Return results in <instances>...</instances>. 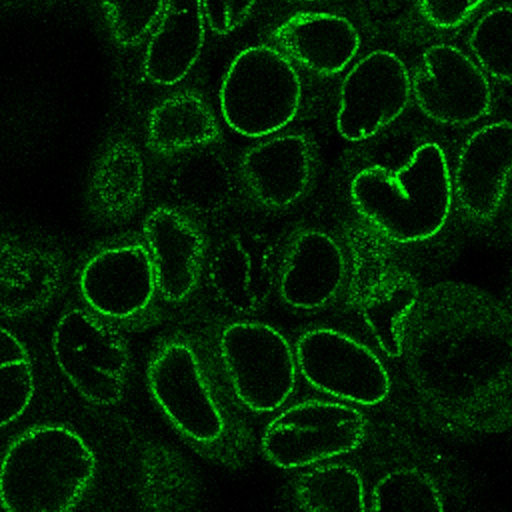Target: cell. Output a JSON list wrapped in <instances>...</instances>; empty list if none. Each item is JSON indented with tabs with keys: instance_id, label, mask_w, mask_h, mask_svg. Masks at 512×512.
Here are the masks:
<instances>
[{
	"instance_id": "obj_1",
	"label": "cell",
	"mask_w": 512,
	"mask_h": 512,
	"mask_svg": "<svg viewBox=\"0 0 512 512\" xmlns=\"http://www.w3.org/2000/svg\"><path fill=\"white\" fill-rule=\"evenodd\" d=\"M416 396L446 434L482 437L512 428V311L475 285L429 287L405 324Z\"/></svg>"
},
{
	"instance_id": "obj_26",
	"label": "cell",
	"mask_w": 512,
	"mask_h": 512,
	"mask_svg": "<svg viewBox=\"0 0 512 512\" xmlns=\"http://www.w3.org/2000/svg\"><path fill=\"white\" fill-rule=\"evenodd\" d=\"M1 423L2 427L19 419L30 405L35 379L26 346L11 331L1 332Z\"/></svg>"
},
{
	"instance_id": "obj_24",
	"label": "cell",
	"mask_w": 512,
	"mask_h": 512,
	"mask_svg": "<svg viewBox=\"0 0 512 512\" xmlns=\"http://www.w3.org/2000/svg\"><path fill=\"white\" fill-rule=\"evenodd\" d=\"M296 497L308 511L356 512L366 510L365 486L360 473L346 464H326L304 474Z\"/></svg>"
},
{
	"instance_id": "obj_30",
	"label": "cell",
	"mask_w": 512,
	"mask_h": 512,
	"mask_svg": "<svg viewBox=\"0 0 512 512\" xmlns=\"http://www.w3.org/2000/svg\"><path fill=\"white\" fill-rule=\"evenodd\" d=\"M210 30L227 35L240 27L250 15L256 0H201Z\"/></svg>"
},
{
	"instance_id": "obj_11",
	"label": "cell",
	"mask_w": 512,
	"mask_h": 512,
	"mask_svg": "<svg viewBox=\"0 0 512 512\" xmlns=\"http://www.w3.org/2000/svg\"><path fill=\"white\" fill-rule=\"evenodd\" d=\"M78 287L87 307L104 319H138L158 293L146 244L143 240H128L100 249L82 266Z\"/></svg>"
},
{
	"instance_id": "obj_21",
	"label": "cell",
	"mask_w": 512,
	"mask_h": 512,
	"mask_svg": "<svg viewBox=\"0 0 512 512\" xmlns=\"http://www.w3.org/2000/svg\"><path fill=\"white\" fill-rule=\"evenodd\" d=\"M145 181V165L137 146L124 137L113 139L100 153L89 178L91 213L112 223L131 218L142 202Z\"/></svg>"
},
{
	"instance_id": "obj_7",
	"label": "cell",
	"mask_w": 512,
	"mask_h": 512,
	"mask_svg": "<svg viewBox=\"0 0 512 512\" xmlns=\"http://www.w3.org/2000/svg\"><path fill=\"white\" fill-rule=\"evenodd\" d=\"M218 352L238 401L255 412H273L292 395L298 365L295 350L273 326L238 321L223 328Z\"/></svg>"
},
{
	"instance_id": "obj_17",
	"label": "cell",
	"mask_w": 512,
	"mask_h": 512,
	"mask_svg": "<svg viewBox=\"0 0 512 512\" xmlns=\"http://www.w3.org/2000/svg\"><path fill=\"white\" fill-rule=\"evenodd\" d=\"M271 37L284 53L320 76L343 71L357 54L361 42L349 19L326 12L295 13Z\"/></svg>"
},
{
	"instance_id": "obj_13",
	"label": "cell",
	"mask_w": 512,
	"mask_h": 512,
	"mask_svg": "<svg viewBox=\"0 0 512 512\" xmlns=\"http://www.w3.org/2000/svg\"><path fill=\"white\" fill-rule=\"evenodd\" d=\"M315 172V146L302 132L266 137L244 152L238 166L240 181L249 196L273 211L297 204L311 187Z\"/></svg>"
},
{
	"instance_id": "obj_25",
	"label": "cell",
	"mask_w": 512,
	"mask_h": 512,
	"mask_svg": "<svg viewBox=\"0 0 512 512\" xmlns=\"http://www.w3.org/2000/svg\"><path fill=\"white\" fill-rule=\"evenodd\" d=\"M376 511H444L439 486L431 475L414 467L399 468L385 474L372 493Z\"/></svg>"
},
{
	"instance_id": "obj_27",
	"label": "cell",
	"mask_w": 512,
	"mask_h": 512,
	"mask_svg": "<svg viewBox=\"0 0 512 512\" xmlns=\"http://www.w3.org/2000/svg\"><path fill=\"white\" fill-rule=\"evenodd\" d=\"M469 46L490 76L512 82V7L500 6L484 14L471 30Z\"/></svg>"
},
{
	"instance_id": "obj_10",
	"label": "cell",
	"mask_w": 512,
	"mask_h": 512,
	"mask_svg": "<svg viewBox=\"0 0 512 512\" xmlns=\"http://www.w3.org/2000/svg\"><path fill=\"white\" fill-rule=\"evenodd\" d=\"M411 95V77L404 62L388 50L370 52L342 81L336 130L348 142L366 141L402 115Z\"/></svg>"
},
{
	"instance_id": "obj_9",
	"label": "cell",
	"mask_w": 512,
	"mask_h": 512,
	"mask_svg": "<svg viewBox=\"0 0 512 512\" xmlns=\"http://www.w3.org/2000/svg\"><path fill=\"white\" fill-rule=\"evenodd\" d=\"M294 350L304 379L323 393L361 406L380 404L390 393V376L380 357L343 331L310 329Z\"/></svg>"
},
{
	"instance_id": "obj_2",
	"label": "cell",
	"mask_w": 512,
	"mask_h": 512,
	"mask_svg": "<svg viewBox=\"0 0 512 512\" xmlns=\"http://www.w3.org/2000/svg\"><path fill=\"white\" fill-rule=\"evenodd\" d=\"M453 192L446 154L435 142L420 144L397 167L361 168L348 188L356 213L380 235L400 244L437 235L450 215Z\"/></svg>"
},
{
	"instance_id": "obj_28",
	"label": "cell",
	"mask_w": 512,
	"mask_h": 512,
	"mask_svg": "<svg viewBox=\"0 0 512 512\" xmlns=\"http://www.w3.org/2000/svg\"><path fill=\"white\" fill-rule=\"evenodd\" d=\"M142 488L149 504L174 506L188 504L193 487L188 468L174 452L155 444L141 456Z\"/></svg>"
},
{
	"instance_id": "obj_31",
	"label": "cell",
	"mask_w": 512,
	"mask_h": 512,
	"mask_svg": "<svg viewBox=\"0 0 512 512\" xmlns=\"http://www.w3.org/2000/svg\"><path fill=\"white\" fill-rule=\"evenodd\" d=\"M487 0H420L423 17L441 29L458 27Z\"/></svg>"
},
{
	"instance_id": "obj_12",
	"label": "cell",
	"mask_w": 512,
	"mask_h": 512,
	"mask_svg": "<svg viewBox=\"0 0 512 512\" xmlns=\"http://www.w3.org/2000/svg\"><path fill=\"white\" fill-rule=\"evenodd\" d=\"M411 84L418 108L440 124H470L482 118L491 106V89L485 74L453 45L428 47Z\"/></svg>"
},
{
	"instance_id": "obj_29",
	"label": "cell",
	"mask_w": 512,
	"mask_h": 512,
	"mask_svg": "<svg viewBox=\"0 0 512 512\" xmlns=\"http://www.w3.org/2000/svg\"><path fill=\"white\" fill-rule=\"evenodd\" d=\"M166 0H101L114 41L123 47L138 45L157 23Z\"/></svg>"
},
{
	"instance_id": "obj_22",
	"label": "cell",
	"mask_w": 512,
	"mask_h": 512,
	"mask_svg": "<svg viewBox=\"0 0 512 512\" xmlns=\"http://www.w3.org/2000/svg\"><path fill=\"white\" fill-rule=\"evenodd\" d=\"M220 137L221 128L213 110L192 91L165 98L151 110L147 121L148 146L161 155L211 146Z\"/></svg>"
},
{
	"instance_id": "obj_6",
	"label": "cell",
	"mask_w": 512,
	"mask_h": 512,
	"mask_svg": "<svg viewBox=\"0 0 512 512\" xmlns=\"http://www.w3.org/2000/svg\"><path fill=\"white\" fill-rule=\"evenodd\" d=\"M51 343L59 370L84 399L101 406L120 401L130 355L110 321L89 308H71L57 320Z\"/></svg>"
},
{
	"instance_id": "obj_14",
	"label": "cell",
	"mask_w": 512,
	"mask_h": 512,
	"mask_svg": "<svg viewBox=\"0 0 512 512\" xmlns=\"http://www.w3.org/2000/svg\"><path fill=\"white\" fill-rule=\"evenodd\" d=\"M512 175V121L499 120L476 129L461 146L453 190L464 213L478 222L498 213Z\"/></svg>"
},
{
	"instance_id": "obj_32",
	"label": "cell",
	"mask_w": 512,
	"mask_h": 512,
	"mask_svg": "<svg viewBox=\"0 0 512 512\" xmlns=\"http://www.w3.org/2000/svg\"><path fill=\"white\" fill-rule=\"evenodd\" d=\"M306 1H316V0H306Z\"/></svg>"
},
{
	"instance_id": "obj_8",
	"label": "cell",
	"mask_w": 512,
	"mask_h": 512,
	"mask_svg": "<svg viewBox=\"0 0 512 512\" xmlns=\"http://www.w3.org/2000/svg\"><path fill=\"white\" fill-rule=\"evenodd\" d=\"M366 432L363 413L352 405L308 399L270 420L261 437V450L280 468H303L350 453L362 444Z\"/></svg>"
},
{
	"instance_id": "obj_23",
	"label": "cell",
	"mask_w": 512,
	"mask_h": 512,
	"mask_svg": "<svg viewBox=\"0 0 512 512\" xmlns=\"http://www.w3.org/2000/svg\"><path fill=\"white\" fill-rule=\"evenodd\" d=\"M208 147L184 152L174 163L168 180L176 199L185 208L200 215L220 209L229 188L224 161Z\"/></svg>"
},
{
	"instance_id": "obj_20",
	"label": "cell",
	"mask_w": 512,
	"mask_h": 512,
	"mask_svg": "<svg viewBox=\"0 0 512 512\" xmlns=\"http://www.w3.org/2000/svg\"><path fill=\"white\" fill-rule=\"evenodd\" d=\"M208 276L225 305L241 313L256 311L272 286L268 247L255 236L231 235L215 249Z\"/></svg>"
},
{
	"instance_id": "obj_19",
	"label": "cell",
	"mask_w": 512,
	"mask_h": 512,
	"mask_svg": "<svg viewBox=\"0 0 512 512\" xmlns=\"http://www.w3.org/2000/svg\"><path fill=\"white\" fill-rule=\"evenodd\" d=\"M1 243L2 314L21 317L41 309L61 285V256L55 250L18 237L3 236Z\"/></svg>"
},
{
	"instance_id": "obj_5",
	"label": "cell",
	"mask_w": 512,
	"mask_h": 512,
	"mask_svg": "<svg viewBox=\"0 0 512 512\" xmlns=\"http://www.w3.org/2000/svg\"><path fill=\"white\" fill-rule=\"evenodd\" d=\"M146 381L156 405L192 444L212 447L223 440L227 418L196 345L170 336L153 352Z\"/></svg>"
},
{
	"instance_id": "obj_18",
	"label": "cell",
	"mask_w": 512,
	"mask_h": 512,
	"mask_svg": "<svg viewBox=\"0 0 512 512\" xmlns=\"http://www.w3.org/2000/svg\"><path fill=\"white\" fill-rule=\"evenodd\" d=\"M205 25L201 0H166L144 52L146 79L159 86L185 79L202 53Z\"/></svg>"
},
{
	"instance_id": "obj_16",
	"label": "cell",
	"mask_w": 512,
	"mask_h": 512,
	"mask_svg": "<svg viewBox=\"0 0 512 512\" xmlns=\"http://www.w3.org/2000/svg\"><path fill=\"white\" fill-rule=\"evenodd\" d=\"M156 275L158 293L172 303L186 299L196 288L206 256V240L199 226L176 208L159 206L143 227Z\"/></svg>"
},
{
	"instance_id": "obj_4",
	"label": "cell",
	"mask_w": 512,
	"mask_h": 512,
	"mask_svg": "<svg viewBox=\"0 0 512 512\" xmlns=\"http://www.w3.org/2000/svg\"><path fill=\"white\" fill-rule=\"evenodd\" d=\"M226 125L248 138H266L297 116L301 78L288 58L267 45L240 51L226 69L218 93Z\"/></svg>"
},
{
	"instance_id": "obj_15",
	"label": "cell",
	"mask_w": 512,
	"mask_h": 512,
	"mask_svg": "<svg viewBox=\"0 0 512 512\" xmlns=\"http://www.w3.org/2000/svg\"><path fill=\"white\" fill-rule=\"evenodd\" d=\"M347 272L338 240L319 228H305L288 243L281 259L277 285L281 298L297 309H317L342 287Z\"/></svg>"
},
{
	"instance_id": "obj_3",
	"label": "cell",
	"mask_w": 512,
	"mask_h": 512,
	"mask_svg": "<svg viewBox=\"0 0 512 512\" xmlns=\"http://www.w3.org/2000/svg\"><path fill=\"white\" fill-rule=\"evenodd\" d=\"M97 470L95 453L73 429L41 424L18 435L1 464L6 512H63L78 505Z\"/></svg>"
}]
</instances>
